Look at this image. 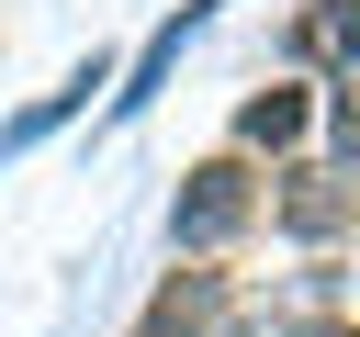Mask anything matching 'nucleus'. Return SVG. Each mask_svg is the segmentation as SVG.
I'll list each match as a JSON object with an SVG mask.
<instances>
[{
	"label": "nucleus",
	"mask_w": 360,
	"mask_h": 337,
	"mask_svg": "<svg viewBox=\"0 0 360 337\" xmlns=\"http://www.w3.org/2000/svg\"><path fill=\"white\" fill-rule=\"evenodd\" d=\"M304 124H315V90H248V112H236V146H304Z\"/></svg>",
	"instance_id": "nucleus-5"
},
{
	"label": "nucleus",
	"mask_w": 360,
	"mask_h": 337,
	"mask_svg": "<svg viewBox=\"0 0 360 337\" xmlns=\"http://www.w3.org/2000/svg\"><path fill=\"white\" fill-rule=\"evenodd\" d=\"M292 56L304 67H360V0H315L292 22Z\"/></svg>",
	"instance_id": "nucleus-6"
},
{
	"label": "nucleus",
	"mask_w": 360,
	"mask_h": 337,
	"mask_svg": "<svg viewBox=\"0 0 360 337\" xmlns=\"http://www.w3.org/2000/svg\"><path fill=\"white\" fill-rule=\"evenodd\" d=\"M248 213H259V168L248 157H202L180 180V202H169V236L180 247H225V236H248Z\"/></svg>",
	"instance_id": "nucleus-1"
},
{
	"label": "nucleus",
	"mask_w": 360,
	"mask_h": 337,
	"mask_svg": "<svg viewBox=\"0 0 360 337\" xmlns=\"http://www.w3.org/2000/svg\"><path fill=\"white\" fill-rule=\"evenodd\" d=\"M90 90H112V56H79V67H68V79H56L34 112H11V124H0V146H34V135H56L68 112H90Z\"/></svg>",
	"instance_id": "nucleus-3"
},
{
	"label": "nucleus",
	"mask_w": 360,
	"mask_h": 337,
	"mask_svg": "<svg viewBox=\"0 0 360 337\" xmlns=\"http://www.w3.org/2000/svg\"><path fill=\"white\" fill-rule=\"evenodd\" d=\"M202 22H214V0H180V11H169V22H158V34H146V56H135V67H124V79H112V124H135V112H146V101H158V79H169V67H180V45H191V34H202Z\"/></svg>",
	"instance_id": "nucleus-2"
},
{
	"label": "nucleus",
	"mask_w": 360,
	"mask_h": 337,
	"mask_svg": "<svg viewBox=\"0 0 360 337\" xmlns=\"http://www.w3.org/2000/svg\"><path fill=\"white\" fill-rule=\"evenodd\" d=\"M214 315H225V292H214L202 270H180V281L158 292V315H146V337H214Z\"/></svg>",
	"instance_id": "nucleus-7"
},
{
	"label": "nucleus",
	"mask_w": 360,
	"mask_h": 337,
	"mask_svg": "<svg viewBox=\"0 0 360 337\" xmlns=\"http://www.w3.org/2000/svg\"><path fill=\"white\" fill-rule=\"evenodd\" d=\"M349 225V180L338 168H292L281 180V236H338Z\"/></svg>",
	"instance_id": "nucleus-4"
}]
</instances>
